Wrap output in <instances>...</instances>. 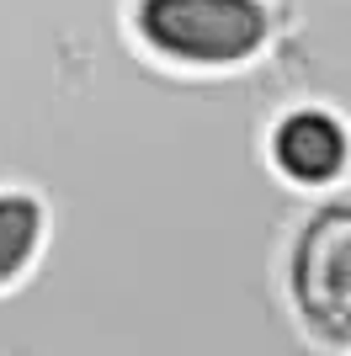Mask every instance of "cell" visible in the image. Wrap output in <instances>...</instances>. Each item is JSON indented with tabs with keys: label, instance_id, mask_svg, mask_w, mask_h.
<instances>
[{
	"label": "cell",
	"instance_id": "3",
	"mask_svg": "<svg viewBox=\"0 0 351 356\" xmlns=\"http://www.w3.org/2000/svg\"><path fill=\"white\" fill-rule=\"evenodd\" d=\"M272 160L292 181H336L346 165V134L330 112H288L272 134Z\"/></svg>",
	"mask_w": 351,
	"mask_h": 356
},
{
	"label": "cell",
	"instance_id": "4",
	"mask_svg": "<svg viewBox=\"0 0 351 356\" xmlns=\"http://www.w3.org/2000/svg\"><path fill=\"white\" fill-rule=\"evenodd\" d=\"M38 234H43V208L22 192H0V282H11L32 261Z\"/></svg>",
	"mask_w": 351,
	"mask_h": 356
},
{
	"label": "cell",
	"instance_id": "2",
	"mask_svg": "<svg viewBox=\"0 0 351 356\" xmlns=\"http://www.w3.org/2000/svg\"><path fill=\"white\" fill-rule=\"evenodd\" d=\"M292 303L325 346H351V202H325L292 245Z\"/></svg>",
	"mask_w": 351,
	"mask_h": 356
},
{
	"label": "cell",
	"instance_id": "1",
	"mask_svg": "<svg viewBox=\"0 0 351 356\" xmlns=\"http://www.w3.org/2000/svg\"><path fill=\"white\" fill-rule=\"evenodd\" d=\"M139 32L171 59L240 64L266 43V11L261 0H139Z\"/></svg>",
	"mask_w": 351,
	"mask_h": 356
}]
</instances>
